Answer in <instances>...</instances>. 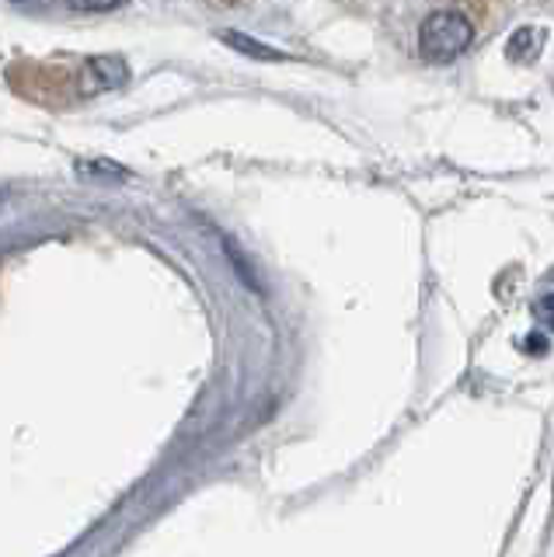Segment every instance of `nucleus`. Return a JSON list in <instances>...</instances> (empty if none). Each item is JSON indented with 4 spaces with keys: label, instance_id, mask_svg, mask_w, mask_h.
<instances>
[{
    "label": "nucleus",
    "instance_id": "2",
    "mask_svg": "<svg viewBox=\"0 0 554 557\" xmlns=\"http://www.w3.org/2000/svg\"><path fill=\"white\" fill-rule=\"evenodd\" d=\"M220 42H227L231 49L245 52V57H255V60H266V63L283 60V52H280V49H272V46H266V42L251 39V35H241V32H220Z\"/></svg>",
    "mask_w": 554,
    "mask_h": 557
},
{
    "label": "nucleus",
    "instance_id": "6",
    "mask_svg": "<svg viewBox=\"0 0 554 557\" xmlns=\"http://www.w3.org/2000/svg\"><path fill=\"white\" fill-rule=\"evenodd\" d=\"M206 4H210V8H241V4H248V0H206Z\"/></svg>",
    "mask_w": 554,
    "mask_h": 557
},
{
    "label": "nucleus",
    "instance_id": "5",
    "mask_svg": "<svg viewBox=\"0 0 554 557\" xmlns=\"http://www.w3.org/2000/svg\"><path fill=\"white\" fill-rule=\"evenodd\" d=\"M74 11H88V14H106V11H115L123 8L126 0H66Z\"/></svg>",
    "mask_w": 554,
    "mask_h": 557
},
{
    "label": "nucleus",
    "instance_id": "4",
    "mask_svg": "<svg viewBox=\"0 0 554 557\" xmlns=\"http://www.w3.org/2000/svg\"><path fill=\"white\" fill-rule=\"evenodd\" d=\"M537 49H541V32L537 28H516L509 35V42H506V57L513 60H533L537 57Z\"/></svg>",
    "mask_w": 554,
    "mask_h": 557
},
{
    "label": "nucleus",
    "instance_id": "3",
    "mask_svg": "<svg viewBox=\"0 0 554 557\" xmlns=\"http://www.w3.org/2000/svg\"><path fill=\"white\" fill-rule=\"evenodd\" d=\"M88 70L95 74V84H101V87H115V84H123L130 77V66L119 57H91Z\"/></svg>",
    "mask_w": 554,
    "mask_h": 557
},
{
    "label": "nucleus",
    "instance_id": "1",
    "mask_svg": "<svg viewBox=\"0 0 554 557\" xmlns=\"http://www.w3.org/2000/svg\"><path fill=\"white\" fill-rule=\"evenodd\" d=\"M471 42H475L471 17L454 11V8L432 11L426 22H422V28H419V52H422L429 63H450V60H457Z\"/></svg>",
    "mask_w": 554,
    "mask_h": 557
},
{
    "label": "nucleus",
    "instance_id": "7",
    "mask_svg": "<svg viewBox=\"0 0 554 557\" xmlns=\"http://www.w3.org/2000/svg\"><path fill=\"white\" fill-rule=\"evenodd\" d=\"M14 4H49V0H14Z\"/></svg>",
    "mask_w": 554,
    "mask_h": 557
}]
</instances>
